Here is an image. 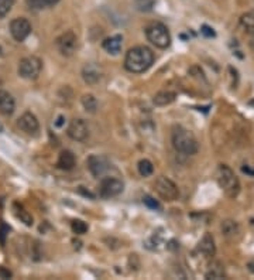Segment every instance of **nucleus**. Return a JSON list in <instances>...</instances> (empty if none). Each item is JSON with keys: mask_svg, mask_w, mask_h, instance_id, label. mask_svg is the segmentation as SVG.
Returning <instances> with one entry per match:
<instances>
[{"mask_svg": "<svg viewBox=\"0 0 254 280\" xmlns=\"http://www.w3.org/2000/svg\"><path fill=\"white\" fill-rule=\"evenodd\" d=\"M154 62V53L146 46H137L127 51L124 58V67L129 72L141 74L146 72Z\"/></svg>", "mask_w": 254, "mask_h": 280, "instance_id": "obj_1", "label": "nucleus"}, {"mask_svg": "<svg viewBox=\"0 0 254 280\" xmlns=\"http://www.w3.org/2000/svg\"><path fill=\"white\" fill-rule=\"evenodd\" d=\"M171 140H172V146L174 149L182 153V155L192 156L195 155L199 149L198 146V140L192 132H189L188 129L182 127V126H175L172 129V135H171Z\"/></svg>", "mask_w": 254, "mask_h": 280, "instance_id": "obj_2", "label": "nucleus"}, {"mask_svg": "<svg viewBox=\"0 0 254 280\" xmlns=\"http://www.w3.org/2000/svg\"><path fill=\"white\" fill-rule=\"evenodd\" d=\"M216 181L229 198H236L240 193V180L229 166L220 165L217 167Z\"/></svg>", "mask_w": 254, "mask_h": 280, "instance_id": "obj_3", "label": "nucleus"}, {"mask_svg": "<svg viewBox=\"0 0 254 280\" xmlns=\"http://www.w3.org/2000/svg\"><path fill=\"white\" fill-rule=\"evenodd\" d=\"M146 36L151 44L158 49H167L171 44V34L162 23H151L146 29Z\"/></svg>", "mask_w": 254, "mask_h": 280, "instance_id": "obj_4", "label": "nucleus"}, {"mask_svg": "<svg viewBox=\"0 0 254 280\" xmlns=\"http://www.w3.org/2000/svg\"><path fill=\"white\" fill-rule=\"evenodd\" d=\"M43 69V62L41 59L36 56L24 57L19 64V75L24 79H37Z\"/></svg>", "mask_w": 254, "mask_h": 280, "instance_id": "obj_5", "label": "nucleus"}, {"mask_svg": "<svg viewBox=\"0 0 254 280\" xmlns=\"http://www.w3.org/2000/svg\"><path fill=\"white\" fill-rule=\"evenodd\" d=\"M154 187H155L157 194L160 195L162 200H165V201H175V200H178V187H177V184L174 183L172 180H169L168 177H164V175L158 177Z\"/></svg>", "mask_w": 254, "mask_h": 280, "instance_id": "obj_6", "label": "nucleus"}, {"mask_svg": "<svg viewBox=\"0 0 254 280\" xmlns=\"http://www.w3.org/2000/svg\"><path fill=\"white\" fill-rule=\"evenodd\" d=\"M56 49L64 56V57H71L78 49V37L74 31H65L62 33L58 39L55 40Z\"/></svg>", "mask_w": 254, "mask_h": 280, "instance_id": "obj_7", "label": "nucleus"}, {"mask_svg": "<svg viewBox=\"0 0 254 280\" xmlns=\"http://www.w3.org/2000/svg\"><path fill=\"white\" fill-rule=\"evenodd\" d=\"M124 184L122 183V180L116 178V177H106L101 181L99 185V194L102 198H113L117 197L119 194H122Z\"/></svg>", "mask_w": 254, "mask_h": 280, "instance_id": "obj_8", "label": "nucleus"}, {"mask_svg": "<svg viewBox=\"0 0 254 280\" xmlns=\"http://www.w3.org/2000/svg\"><path fill=\"white\" fill-rule=\"evenodd\" d=\"M10 33H11V37L16 40V41H24L30 36L31 33V24L27 19L24 17H17V19L11 20L10 23Z\"/></svg>", "mask_w": 254, "mask_h": 280, "instance_id": "obj_9", "label": "nucleus"}, {"mask_svg": "<svg viewBox=\"0 0 254 280\" xmlns=\"http://www.w3.org/2000/svg\"><path fill=\"white\" fill-rule=\"evenodd\" d=\"M66 133L72 140L84 142L89 136V127H88L84 119H74V120H71V123L68 126Z\"/></svg>", "mask_w": 254, "mask_h": 280, "instance_id": "obj_10", "label": "nucleus"}, {"mask_svg": "<svg viewBox=\"0 0 254 280\" xmlns=\"http://www.w3.org/2000/svg\"><path fill=\"white\" fill-rule=\"evenodd\" d=\"M17 126L27 135H37L38 130H40V123H38L37 117L31 112H26V113L20 116Z\"/></svg>", "mask_w": 254, "mask_h": 280, "instance_id": "obj_11", "label": "nucleus"}, {"mask_svg": "<svg viewBox=\"0 0 254 280\" xmlns=\"http://www.w3.org/2000/svg\"><path fill=\"white\" fill-rule=\"evenodd\" d=\"M197 251L203 255L205 258H213L216 253V245H215V239L210 233H205L203 238L199 241L197 246Z\"/></svg>", "mask_w": 254, "mask_h": 280, "instance_id": "obj_12", "label": "nucleus"}, {"mask_svg": "<svg viewBox=\"0 0 254 280\" xmlns=\"http://www.w3.org/2000/svg\"><path fill=\"white\" fill-rule=\"evenodd\" d=\"M14 109H16V101L13 95L4 89H0V113L10 116L13 115Z\"/></svg>", "mask_w": 254, "mask_h": 280, "instance_id": "obj_13", "label": "nucleus"}, {"mask_svg": "<svg viewBox=\"0 0 254 280\" xmlns=\"http://www.w3.org/2000/svg\"><path fill=\"white\" fill-rule=\"evenodd\" d=\"M88 167L95 177H101L107 170V162L102 156L92 155L88 159Z\"/></svg>", "mask_w": 254, "mask_h": 280, "instance_id": "obj_14", "label": "nucleus"}, {"mask_svg": "<svg viewBox=\"0 0 254 280\" xmlns=\"http://www.w3.org/2000/svg\"><path fill=\"white\" fill-rule=\"evenodd\" d=\"M82 78H84L86 84L94 85V84L101 81V78H102V71H101V68L98 67V65H95V64H88V65H85L84 69H82Z\"/></svg>", "mask_w": 254, "mask_h": 280, "instance_id": "obj_15", "label": "nucleus"}, {"mask_svg": "<svg viewBox=\"0 0 254 280\" xmlns=\"http://www.w3.org/2000/svg\"><path fill=\"white\" fill-rule=\"evenodd\" d=\"M75 155L71 152V150H62L59 153V157H58V162H56V166L58 168L61 170H65V171H69L75 167Z\"/></svg>", "mask_w": 254, "mask_h": 280, "instance_id": "obj_16", "label": "nucleus"}, {"mask_svg": "<svg viewBox=\"0 0 254 280\" xmlns=\"http://www.w3.org/2000/svg\"><path fill=\"white\" fill-rule=\"evenodd\" d=\"M220 231L229 239H235L240 235V226L233 220H225L220 225Z\"/></svg>", "mask_w": 254, "mask_h": 280, "instance_id": "obj_17", "label": "nucleus"}, {"mask_svg": "<svg viewBox=\"0 0 254 280\" xmlns=\"http://www.w3.org/2000/svg\"><path fill=\"white\" fill-rule=\"evenodd\" d=\"M122 44H123V37L122 36H113V37H109V39H106L103 41V49L109 53V54H113V56H116V54H119L120 53V50H122Z\"/></svg>", "mask_w": 254, "mask_h": 280, "instance_id": "obj_18", "label": "nucleus"}, {"mask_svg": "<svg viewBox=\"0 0 254 280\" xmlns=\"http://www.w3.org/2000/svg\"><path fill=\"white\" fill-rule=\"evenodd\" d=\"M175 98H177V94L172 92V91H161V92H158V94L154 97L152 102H154V105H157V107H167V105L172 104V102L175 101Z\"/></svg>", "mask_w": 254, "mask_h": 280, "instance_id": "obj_19", "label": "nucleus"}, {"mask_svg": "<svg viewBox=\"0 0 254 280\" xmlns=\"http://www.w3.org/2000/svg\"><path fill=\"white\" fill-rule=\"evenodd\" d=\"M13 211H14V215H16L24 225H27V226H31V225H33V217H31V214L28 213L27 210H26L21 204H13Z\"/></svg>", "mask_w": 254, "mask_h": 280, "instance_id": "obj_20", "label": "nucleus"}, {"mask_svg": "<svg viewBox=\"0 0 254 280\" xmlns=\"http://www.w3.org/2000/svg\"><path fill=\"white\" fill-rule=\"evenodd\" d=\"M225 276V268H223V265L220 262H213L210 265V268L207 269L206 273H205L206 279H223Z\"/></svg>", "mask_w": 254, "mask_h": 280, "instance_id": "obj_21", "label": "nucleus"}, {"mask_svg": "<svg viewBox=\"0 0 254 280\" xmlns=\"http://www.w3.org/2000/svg\"><path fill=\"white\" fill-rule=\"evenodd\" d=\"M240 26L250 34H254V10L245 13L240 17Z\"/></svg>", "mask_w": 254, "mask_h": 280, "instance_id": "obj_22", "label": "nucleus"}, {"mask_svg": "<svg viewBox=\"0 0 254 280\" xmlns=\"http://www.w3.org/2000/svg\"><path fill=\"white\" fill-rule=\"evenodd\" d=\"M82 105H84L86 112L95 113L96 109H98V101H96V98L94 95L88 94V95H84V98H82Z\"/></svg>", "mask_w": 254, "mask_h": 280, "instance_id": "obj_23", "label": "nucleus"}, {"mask_svg": "<svg viewBox=\"0 0 254 280\" xmlns=\"http://www.w3.org/2000/svg\"><path fill=\"white\" fill-rule=\"evenodd\" d=\"M137 168H139V173L140 175L143 177H150L151 174L154 173V166L151 163L150 160H147V159H143L139 162V166H137Z\"/></svg>", "mask_w": 254, "mask_h": 280, "instance_id": "obj_24", "label": "nucleus"}, {"mask_svg": "<svg viewBox=\"0 0 254 280\" xmlns=\"http://www.w3.org/2000/svg\"><path fill=\"white\" fill-rule=\"evenodd\" d=\"M16 0H0V19L6 17L10 13L11 7L14 6Z\"/></svg>", "mask_w": 254, "mask_h": 280, "instance_id": "obj_25", "label": "nucleus"}, {"mask_svg": "<svg viewBox=\"0 0 254 280\" xmlns=\"http://www.w3.org/2000/svg\"><path fill=\"white\" fill-rule=\"evenodd\" d=\"M71 228H72V231L76 235H84V233L88 232V225L84 221H81V220H74L72 224H71Z\"/></svg>", "mask_w": 254, "mask_h": 280, "instance_id": "obj_26", "label": "nucleus"}, {"mask_svg": "<svg viewBox=\"0 0 254 280\" xmlns=\"http://www.w3.org/2000/svg\"><path fill=\"white\" fill-rule=\"evenodd\" d=\"M143 203H144V205H147L150 210H160L161 208L160 203L155 198H152L151 195H144L143 197Z\"/></svg>", "mask_w": 254, "mask_h": 280, "instance_id": "obj_27", "label": "nucleus"}, {"mask_svg": "<svg viewBox=\"0 0 254 280\" xmlns=\"http://www.w3.org/2000/svg\"><path fill=\"white\" fill-rule=\"evenodd\" d=\"M201 33H202L205 37H207V39H210V37H215V36H216L215 30L212 29V27H209V26H206V24H203V26L201 27Z\"/></svg>", "mask_w": 254, "mask_h": 280, "instance_id": "obj_28", "label": "nucleus"}, {"mask_svg": "<svg viewBox=\"0 0 254 280\" xmlns=\"http://www.w3.org/2000/svg\"><path fill=\"white\" fill-rule=\"evenodd\" d=\"M0 278L1 279H9V278H11V272L4 269L3 266H0Z\"/></svg>", "mask_w": 254, "mask_h": 280, "instance_id": "obj_29", "label": "nucleus"}, {"mask_svg": "<svg viewBox=\"0 0 254 280\" xmlns=\"http://www.w3.org/2000/svg\"><path fill=\"white\" fill-rule=\"evenodd\" d=\"M38 1H40V4H41L43 7H47V6H54L59 0H38Z\"/></svg>", "mask_w": 254, "mask_h": 280, "instance_id": "obj_30", "label": "nucleus"}, {"mask_svg": "<svg viewBox=\"0 0 254 280\" xmlns=\"http://www.w3.org/2000/svg\"><path fill=\"white\" fill-rule=\"evenodd\" d=\"M62 125H64V116H58V119H56V122H55V126L61 127Z\"/></svg>", "mask_w": 254, "mask_h": 280, "instance_id": "obj_31", "label": "nucleus"}, {"mask_svg": "<svg viewBox=\"0 0 254 280\" xmlns=\"http://www.w3.org/2000/svg\"><path fill=\"white\" fill-rule=\"evenodd\" d=\"M247 269L252 272V273H254V259H252V261L247 263Z\"/></svg>", "mask_w": 254, "mask_h": 280, "instance_id": "obj_32", "label": "nucleus"}, {"mask_svg": "<svg viewBox=\"0 0 254 280\" xmlns=\"http://www.w3.org/2000/svg\"><path fill=\"white\" fill-rule=\"evenodd\" d=\"M249 46H250V49H252V51L254 53V36L250 39V41H249Z\"/></svg>", "mask_w": 254, "mask_h": 280, "instance_id": "obj_33", "label": "nucleus"}, {"mask_svg": "<svg viewBox=\"0 0 254 280\" xmlns=\"http://www.w3.org/2000/svg\"><path fill=\"white\" fill-rule=\"evenodd\" d=\"M139 3L141 4H146V3H149V6H151V3H152V0H137Z\"/></svg>", "mask_w": 254, "mask_h": 280, "instance_id": "obj_34", "label": "nucleus"}, {"mask_svg": "<svg viewBox=\"0 0 254 280\" xmlns=\"http://www.w3.org/2000/svg\"><path fill=\"white\" fill-rule=\"evenodd\" d=\"M1 56H3V49L0 47V57H1Z\"/></svg>", "mask_w": 254, "mask_h": 280, "instance_id": "obj_35", "label": "nucleus"}, {"mask_svg": "<svg viewBox=\"0 0 254 280\" xmlns=\"http://www.w3.org/2000/svg\"><path fill=\"white\" fill-rule=\"evenodd\" d=\"M1 132H3V126L0 125V133H1Z\"/></svg>", "mask_w": 254, "mask_h": 280, "instance_id": "obj_36", "label": "nucleus"}]
</instances>
